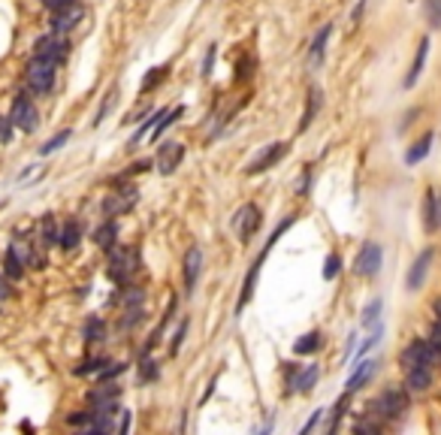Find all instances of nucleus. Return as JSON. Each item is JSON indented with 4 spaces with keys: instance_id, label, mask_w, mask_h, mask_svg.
<instances>
[{
    "instance_id": "f257e3e1",
    "label": "nucleus",
    "mask_w": 441,
    "mask_h": 435,
    "mask_svg": "<svg viewBox=\"0 0 441 435\" xmlns=\"http://www.w3.org/2000/svg\"><path fill=\"white\" fill-rule=\"evenodd\" d=\"M294 224H296V215H287V218H285V221H281V224H278V227H276V233H272V236H269V242H266V245H263V251H260V254H257V257H254L251 269H248V275H245V284H242V294H239V303H236V314H239V312H242V308H245L248 303H251V296H254V287H257V278H260V269H263L266 257H269V251H272V248H276V242L281 239V233H287L290 227H294Z\"/></svg>"
},
{
    "instance_id": "f03ea898",
    "label": "nucleus",
    "mask_w": 441,
    "mask_h": 435,
    "mask_svg": "<svg viewBox=\"0 0 441 435\" xmlns=\"http://www.w3.org/2000/svg\"><path fill=\"white\" fill-rule=\"evenodd\" d=\"M139 266H143V257H139L136 245H118L109 254V275L118 284H127L139 272Z\"/></svg>"
},
{
    "instance_id": "7ed1b4c3",
    "label": "nucleus",
    "mask_w": 441,
    "mask_h": 435,
    "mask_svg": "<svg viewBox=\"0 0 441 435\" xmlns=\"http://www.w3.org/2000/svg\"><path fill=\"white\" fill-rule=\"evenodd\" d=\"M55 70H57V64L33 57L28 64V70H24V82H28V88L33 94H48L55 88Z\"/></svg>"
},
{
    "instance_id": "20e7f679",
    "label": "nucleus",
    "mask_w": 441,
    "mask_h": 435,
    "mask_svg": "<svg viewBox=\"0 0 441 435\" xmlns=\"http://www.w3.org/2000/svg\"><path fill=\"white\" fill-rule=\"evenodd\" d=\"M66 55H70V39L64 33H46L33 43V57H43V61L52 64H64Z\"/></svg>"
},
{
    "instance_id": "39448f33",
    "label": "nucleus",
    "mask_w": 441,
    "mask_h": 435,
    "mask_svg": "<svg viewBox=\"0 0 441 435\" xmlns=\"http://www.w3.org/2000/svg\"><path fill=\"white\" fill-rule=\"evenodd\" d=\"M10 121H12V127H19L21 133H33L39 127V112H37V106H33V100L28 94H19L12 100Z\"/></svg>"
},
{
    "instance_id": "423d86ee",
    "label": "nucleus",
    "mask_w": 441,
    "mask_h": 435,
    "mask_svg": "<svg viewBox=\"0 0 441 435\" xmlns=\"http://www.w3.org/2000/svg\"><path fill=\"white\" fill-rule=\"evenodd\" d=\"M438 357H441V354L429 345V339H414L411 345L405 348L402 354H399V363H402L405 372L414 369V366H429V369H432V363H435Z\"/></svg>"
},
{
    "instance_id": "0eeeda50",
    "label": "nucleus",
    "mask_w": 441,
    "mask_h": 435,
    "mask_svg": "<svg viewBox=\"0 0 441 435\" xmlns=\"http://www.w3.org/2000/svg\"><path fill=\"white\" fill-rule=\"evenodd\" d=\"M405 405H408V393L399 390V387H387L381 396L372 402L378 417H384V420H396L399 414L405 411Z\"/></svg>"
},
{
    "instance_id": "6e6552de",
    "label": "nucleus",
    "mask_w": 441,
    "mask_h": 435,
    "mask_svg": "<svg viewBox=\"0 0 441 435\" xmlns=\"http://www.w3.org/2000/svg\"><path fill=\"white\" fill-rule=\"evenodd\" d=\"M139 199V190L133 185H124L118 190H112V194H106L103 199V215L106 218H118V215H127L133 206H136Z\"/></svg>"
},
{
    "instance_id": "1a4fd4ad",
    "label": "nucleus",
    "mask_w": 441,
    "mask_h": 435,
    "mask_svg": "<svg viewBox=\"0 0 441 435\" xmlns=\"http://www.w3.org/2000/svg\"><path fill=\"white\" fill-rule=\"evenodd\" d=\"M287 152H290V142H272V145H266L263 152L245 166V175H260L266 170H272L276 163H281V157Z\"/></svg>"
},
{
    "instance_id": "9d476101",
    "label": "nucleus",
    "mask_w": 441,
    "mask_h": 435,
    "mask_svg": "<svg viewBox=\"0 0 441 435\" xmlns=\"http://www.w3.org/2000/svg\"><path fill=\"white\" fill-rule=\"evenodd\" d=\"M381 260H384V251H381L378 242H366V245L357 251L354 272H357V275H363V278H372V275H378Z\"/></svg>"
},
{
    "instance_id": "9b49d317",
    "label": "nucleus",
    "mask_w": 441,
    "mask_h": 435,
    "mask_svg": "<svg viewBox=\"0 0 441 435\" xmlns=\"http://www.w3.org/2000/svg\"><path fill=\"white\" fill-rule=\"evenodd\" d=\"M260 224H263V215H260V208H257L254 203H245L236 215H233V227H236V233H239V239H242V242L251 239L254 233L260 230Z\"/></svg>"
},
{
    "instance_id": "f8f14e48",
    "label": "nucleus",
    "mask_w": 441,
    "mask_h": 435,
    "mask_svg": "<svg viewBox=\"0 0 441 435\" xmlns=\"http://www.w3.org/2000/svg\"><path fill=\"white\" fill-rule=\"evenodd\" d=\"M181 157H185V145H181V142H161L154 163H157V170H161L163 175H172L179 170Z\"/></svg>"
},
{
    "instance_id": "ddd939ff",
    "label": "nucleus",
    "mask_w": 441,
    "mask_h": 435,
    "mask_svg": "<svg viewBox=\"0 0 441 435\" xmlns=\"http://www.w3.org/2000/svg\"><path fill=\"white\" fill-rule=\"evenodd\" d=\"M121 399V387H115V384H97L94 390H88V405L91 408H103V411H115V405H118Z\"/></svg>"
},
{
    "instance_id": "4468645a",
    "label": "nucleus",
    "mask_w": 441,
    "mask_h": 435,
    "mask_svg": "<svg viewBox=\"0 0 441 435\" xmlns=\"http://www.w3.org/2000/svg\"><path fill=\"white\" fill-rule=\"evenodd\" d=\"M432 257H435V251H432V248H423L420 254L414 257L411 269H408V275H405V287H408V290H420V284L426 281V272L432 266Z\"/></svg>"
},
{
    "instance_id": "2eb2a0df",
    "label": "nucleus",
    "mask_w": 441,
    "mask_h": 435,
    "mask_svg": "<svg viewBox=\"0 0 441 435\" xmlns=\"http://www.w3.org/2000/svg\"><path fill=\"white\" fill-rule=\"evenodd\" d=\"M82 15H85V10H82L79 3H70V6H64V10L52 12V33H64L66 37V33L82 21Z\"/></svg>"
},
{
    "instance_id": "dca6fc26",
    "label": "nucleus",
    "mask_w": 441,
    "mask_h": 435,
    "mask_svg": "<svg viewBox=\"0 0 441 435\" xmlns=\"http://www.w3.org/2000/svg\"><path fill=\"white\" fill-rule=\"evenodd\" d=\"M10 251L24 266H33V269H46V257L39 254L37 248H33V242L30 239H12L10 242Z\"/></svg>"
},
{
    "instance_id": "f3484780",
    "label": "nucleus",
    "mask_w": 441,
    "mask_h": 435,
    "mask_svg": "<svg viewBox=\"0 0 441 435\" xmlns=\"http://www.w3.org/2000/svg\"><path fill=\"white\" fill-rule=\"evenodd\" d=\"M199 272H203V251L194 245V248H188V254H185V294H194L197 290Z\"/></svg>"
},
{
    "instance_id": "a211bd4d",
    "label": "nucleus",
    "mask_w": 441,
    "mask_h": 435,
    "mask_svg": "<svg viewBox=\"0 0 441 435\" xmlns=\"http://www.w3.org/2000/svg\"><path fill=\"white\" fill-rule=\"evenodd\" d=\"M94 242H97V248H100V251L112 254V251L118 248V224H115L112 218H106V221L94 230Z\"/></svg>"
},
{
    "instance_id": "6ab92c4d",
    "label": "nucleus",
    "mask_w": 441,
    "mask_h": 435,
    "mask_svg": "<svg viewBox=\"0 0 441 435\" xmlns=\"http://www.w3.org/2000/svg\"><path fill=\"white\" fill-rule=\"evenodd\" d=\"M375 369H378V359H363V363H357V369L351 372V378H348V384H345V393L351 396V393H357L363 387L366 381L375 375Z\"/></svg>"
},
{
    "instance_id": "aec40b11",
    "label": "nucleus",
    "mask_w": 441,
    "mask_h": 435,
    "mask_svg": "<svg viewBox=\"0 0 441 435\" xmlns=\"http://www.w3.org/2000/svg\"><path fill=\"white\" fill-rule=\"evenodd\" d=\"M426 55H429V37H423L420 46H417V52H414V61H411V66H408V76H405V82H402L405 88H414V85H417L423 66H426Z\"/></svg>"
},
{
    "instance_id": "412c9836",
    "label": "nucleus",
    "mask_w": 441,
    "mask_h": 435,
    "mask_svg": "<svg viewBox=\"0 0 441 435\" xmlns=\"http://www.w3.org/2000/svg\"><path fill=\"white\" fill-rule=\"evenodd\" d=\"M321 348H323V332L321 330H312V332H305V336H299L294 341V354L296 357H312V354H318Z\"/></svg>"
},
{
    "instance_id": "4be33fe9",
    "label": "nucleus",
    "mask_w": 441,
    "mask_h": 435,
    "mask_svg": "<svg viewBox=\"0 0 441 435\" xmlns=\"http://www.w3.org/2000/svg\"><path fill=\"white\" fill-rule=\"evenodd\" d=\"M332 33V24H323V28L314 33L312 46H309V66H321L323 64V52H327V39Z\"/></svg>"
},
{
    "instance_id": "5701e85b",
    "label": "nucleus",
    "mask_w": 441,
    "mask_h": 435,
    "mask_svg": "<svg viewBox=\"0 0 441 435\" xmlns=\"http://www.w3.org/2000/svg\"><path fill=\"white\" fill-rule=\"evenodd\" d=\"M61 242V227H57L55 215H43L39 218V248H52Z\"/></svg>"
},
{
    "instance_id": "b1692460",
    "label": "nucleus",
    "mask_w": 441,
    "mask_h": 435,
    "mask_svg": "<svg viewBox=\"0 0 441 435\" xmlns=\"http://www.w3.org/2000/svg\"><path fill=\"white\" fill-rule=\"evenodd\" d=\"M318 375H321L318 363H312V366H305V369H299L287 393H312V387L318 384Z\"/></svg>"
},
{
    "instance_id": "393cba45",
    "label": "nucleus",
    "mask_w": 441,
    "mask_h": 435,
    "mask_svg": "<svg viewBox=\"0 0 441 435\" xmlns=\"http://www.w3.org/2000/svg\"><path fill=\"white\" fill-rule=\"evenodd\" d=\"M432 384V369L429 366H414V369L405 372V387L411 393H423Z\"/></svg>"
},
{
    "instance_id": "a878e982",
    "label": "nucleus",
    "mask_w": 441,
    "mask_h": 435,
    "mask_svg": "<svg viewBox=\"0 0 441 435\" xmlns=\"http://www.w3.org/2000/svg\"><path fill=\"white\" fill-rule=\"evenodd\" d=\"M79 242H82V221L79 218H70V221L61 227V242H57V245H61L64 251H76Z\"/></svg>"
},
{
    "instance_id": "bb28decb",
    "label": "nucleus",
    "mask_w": 441,
    "mask_h": 435,
    "mask_svg": "<svg viewBox=\"0 0 441 435\" xmlns=\"http://www.w3.org/2000/svg\"><path fill=\"white\" fill-rule=\"evenodd\" d=\"M118 305L124 312H130V308H143L145 305V290L136 287V284H124V290L118 294Z\"/></svg>"
},
{
    "instance_id": "cd10ccee",
    "label": "nucleus",
    "mask_w": 441,
    "mask_h": 435,
    "mask_svg": "<svg viewBox=\"0 0 441 435\" xmlns=\"http://www.w3.org/2000/svg\"><path fill=\"white\" fill-rule=\"evenodd\" d=\"M432 142H435V133H426L423 139H417V142H414V145L408 148V152H405V163H408V166H417L423 157L432 152Z\"/></svg>"
},
{
    "instance_id": "c85d7f7f",
    "label": "nucleus",
    "mask_w": 441,
    "mask_h": 435,
    "mask_svg": "<svg viewBox=\"0 0 441 435\" xmlns=\"http://www.w3.org/2000/svg\"><path fill=\"white\" fill-rule=\"evenodd\" d=\"M82 339H85L88 345H100V341H106V321H103V317H88L85 326H82Z\"/></svg>"
},
{
    "instance_id": "c756f323",
    "label": "nucleus",
    "mask_w": 441,
    "mask_h": 435,
    "mask_svg": "<svg viewBox=\"0 0 441 435\" xmlns=\"http://www.w3.org/2000/svg\"><path fill=\"white\" fill-rule=\"evenodd\" d=\"M423 224H426V233L438 230V194L435 190H426V199H423Z\"/></svg>"
},
{
    "instance_id": "7c9ffc66",
    "label": "nucleus",
    "mask_w": 441,
    "mask_h": 435,
    "mask_svg": "<svg viewBox=\"0 0 441 435\" xmlns=\"http://www.w3.org/2000/svg\"><path fill=\"white\" fill-rule=\"evenodd\" d=\"M321 103H323L321 88H312V91H309V103H305V112H303V121H299V130H309V124L314 121V115H318Z\"/></svg>"
},
{
    "instance_id": "2f4dec72",
    "label": "nucleus",
    "mask_w": 441,
    "mask_h": 435,
    "mask_svg": "<svg viewBox=\"0 0 441 435\" xmlns=\"http://www.w3.org/2000/svg\"><path fill=\"white\" fill-rule=\"evenodd\" d=\"M163 112H166V109H161V112H154V115H148V118H145V121L136 127V133H133V136H130L127 148H136L139 142H143V136H148V133H152V130L157 127V121H161V115H163Z\"/></svg>"
},
{
    "instance_id": "473e14b6",
    "label": "nucleus",
    "mask_w": 441,
    "mask_h": 435,
    "mask_svg": "<svg viewBox=\"0 0 441 435\" xmlns=\"http://www.w3.org/2000/svg\"><path fill=\"white\" fill-rule=\"evenodd\" d=\"M3 275H6V278H10L12 284L24 278V263H21L19 257L12 254L10 248H6V257H3Z\"/></svg>"
},
{
    "instance_id": "72a5a7b5",
    "label": "nucleus",
    "mask_w": 441,
    "mask_h": 435,
    "mask_svg": "<svg viewBox=\"0 0 441 435\" xmlns=\"http://www.w3.org/2000/svg\"><path fill=\"white\" fill-rule=\"evenodd\" d=\"M161 378V363L157 359H152V357H143L139 359V381L143 384H152V381H157Z\"/></svg>"
},
{
    "instance_id": "f704fd0d",
    "label": "nucleus",
    "mask_w": 441,
    "mask_h": 435,
    "mask_svg": "<svg viewBox=\"0 0 441 435\" xmlns=\"http://www.w3.org/2000/svg\"><path fill=\"white\" fill-rule=\"evenodd\" d=\"M166 76H170V66H154V70H148V76L143 79V85H139V91L143 94H148V91H154L161 82H166Z\"/></svg>"
},
{
    "instance_id": "c9c22d12",
    "label": "nucleus",
    "mask_w": 441,
    "mask_h": 435,
    "mask_svg": "<svg viewBox=\"0 0 441 435\" xmlns=\"http://www.w3.org/2000/svg\"><path fill=\"white\" fill-rule=\"evenodd\" d=\"M112 359H106V357H88L82 366H76V375H100Z\"/></svg>"
},
{
    "instance_id": "e433bc0d",
    "label": "nucleus",
    "mask_w": 441,
    "mask_h": 435,
    "mask_svg": "<svg viewBox=\"0 0 441 435\" xmlns=\"http://www.w3.org/2000/svg\"><path fill=\"white\" fill-rule=\"evenodd\" d=\"M423 15L432 30H441V0H423Z\"/></svg>"
},
{
    "instance_id": "4c0bfd02",
    "label": "nucleus",
    "mask_w": 441,
    "mask_h": 435,
    "mask_svg": "<svg viewBox=\"0 0 441 435\" xmlns=\"http://www.w3.org/2000/svg\"><path fill=\"white\" fill-rule=\"evenodd\" d=\"M181 112H185V109H181V106L170 109V112H163V115H161V121H157V127L152 130V139H161V133H163L166 127H170V124H176V121L181 118Z\"/></svg>"
},
{
    "instance_id": "58836bf2",
    "label": "nucleus",
    "mask_w": 441,
    "mask_h": 435,
    "mask_svg": "<svg viewBox=\"0 0 441 435\" xmlns=\"http://www.w3.org/2000/svg\"><path fill=\"white\" fill-rule=\"evenodd\" d=\"M70 136H73V130H61V133H55V136L52 139H48V142H43V145H39V154H55L57 152V148H61L64 145V142H70Z\"/></svg>"
},
{
    "instance_id": "ea45409f",
    "label": "nucleus",
    "mask_w": 441,
    "mask_h": 435,
    "mask_svg": "<svg viewBox=\"0 0 441 435\" xmlns=\"http://www.w3.org/2000/svg\"><path fill=\"white\" fill-rule=\"evenodd\" d=\"M188 330H190V317H185L179 326H176V332H172V345H170V354L176 357L179 350H181V345H185V336H188Z\"/></svg>"
},
{
    "instance_id": "a19ab883",
    "label": "nucleus",
    "mask_w": 441,
    "mask_h": 435,
    "mask_svg": "<svg viewBox=\"0 0 441 435\" xmlns=\"http://www.w3.org/2000/svg\"><path fill=\"white\" fill-rule=\"evenodd\" d=\"M124 372H127V363H109L103 372L97 375V384H109L112 378H121Z\"/></svg>"
},
{
    "instance_id": "79ce46f5",
    "label": "nucleus",
    "mask_w": 441,
    "mask_h": 435,
    "mask_svg": "<svg viewBox=\"0 0 441 435\" xmlns=\"http://www.w3.org/2000/svg\"><path fill=\"white\" fill-rule=\"evenodd\" d=\"M339 272H342V257H339V254H327V260H323V278L332 281Z\"/></svg>"
},
{
    "instance_id": "37998d69",
    "label": "nucleus",
    "mask_w": 441,
    "mask_h": 435,
    "mask_svg": "<svg viewBox=\"0 0 441 435\" xmlns=\"http://www.w3.org/2000/svg\"><path fill=\"white\" fill-rule=\"evenodd\" d=\"M378 314H381V299H372L369 305L363 308V326H378Z\"/></svg>"
},
{
    "instance_id": "c03bdc74",
    "label": "nucleus",
    "mask_w": 441,
    "mask_h": 435,
    "mask_svg": "<svg viewBox=\"0 0 441 435\" xmlns=\"http://www.w3.org/2000/svg\"><path fill=\"white\" fill-rule=\"evenodd\" d=\"M143 314H145V308H130V312H124V317H121V330H130L133 323H139V321H143Z\"/></svg>"
},
{
    "instance_id": "a18cd8bd",
    "label": "nucleus",
    "mask_w": 441,
    "mask_h": 435,
    "mask_svg": "<svg viewBox=\"0 0 441 435\" xmlns=\"http://www.w3.org/2000/svg\"><path fill=\"white\" fill-rule=\"evenodd\" d=\"M15 290H12V281L6 278L3 272H0V303H6V299H12Z\"/></svg>"
},
{
    "instance_id": "49530a36",
    "label": "nucleus",
    "mask_w": 441,
    "mask_h": 435,
    "mask_svg": "<svg viewBox=\"0 0 441 435\" xmlns=\"http://www.w3.org/2000/svg\"><path fill=\"white\" fill-rule=\"evenodd\" d=\"M10 139H12V121L0 115V145H6Z\"/></svg>"
},
{
    "instance_id": "de8ad7c7",
    "label": "nucleus",
    "mask_w": 441,
    "mask_h": 435,
    "mask_svg": "<svg viewBox=\"0 0 441 435\" xmlns=\"http://www.w3.org/2000/svg\"><path fill=\"white\" fill-rule=\"evenodd\" d=\"M112 97H115V88H112V91H109V94H106V97H103V106H100V112H97V118H94V127H97V124H100V121H103V118H106V112H109V106H112Z\"/></svg>"
},
{
    "instance_id": "09e8293b",
    "label": "nucleus",
    "mask_w": 441,
    "mask_h": 435,
    "mask_svg": "<svg viewBox=\"0 0 441 435\" xmlns=\"http://www.w3.org/2000/svg\"><path fill=\"white\" fill-rule=\"evenodd\" d=\"M215 55H218V46H209V52H206V61H203V76H212Z\"/></svg>"
},
{
    "instance_id": "8fccbe9b",
    "label": "nucleus",
    "mask_w": 441,
    "mask_h": 435,
    "mask_svg": "<svg viewBox=\"0 0 441 435\" xmlns=\"http://www.w3.org/2000/svg\"><path fill=\"white\" fill-rule=\"evenodd\" d=\"M321 417H323V411H314L309 420H305V426H303V432H299V435H312V432H314V426L321 423Z\"/></svg>"
},
{
    "instance_id": "3c124183",
    "label": "nucleus",
    "mask_w": 441,
    "mask_h": 435,
    "mask_svg": "<svg viewBox=\"0 0 441 435\" xmlns=\"http://www.w3.org/2000/svg\"><path fill=\"white\" fill-rule=\"evenodd\" d=\"M43 3H46V10H52V12H57V10H64V6L76 3V0H43Z\"/></svg>"
},
{
    "instance_id": "603ef678",
    "label": "nucleus",
    "mask_w": 441,
    "mask_h": 435,
    "mask_svg": "<svg viewBox=\"0 0 441 435\" xmlns=\"http://www.w3.org/2000/svg\"><path fill=\"white\" fill-rule=\"evenodd\" d=\"M148 166H152V161H139V163H133V166H130V170L124 172V175H139V172H145Z\"/></svg>"
},
{
    "instance_id": "864d4df0",
    "label": "nucleus",
    "mask_w": 441,
    "mask_h": 435,
    "mask_svg": "<svg viewBox=\"0 0 441 435\" xmlns=\"http://www.w3.org/2000/svg\"><path fill=\"white\" fill-rule=\"evenodd\" d=\"M130 411H121V429H118V435H130Z\"/></svg>"
},
{
    "instance_id": "5fc2aeb1",
    "label": "nucleus",
    "mask_w": 441,
    "mask_h": 435,
    "mask_svg": "<svg viewBox=\"0 0 441 435\" xmlns=\"http://www.w3.org/2000/svg\"><path fill=\"white\" fill-rule=\"evenodd\" d=\"M432 308H435V321L441 323V299H435V303H432Z\"/></svg>"
},
{
    "instance_id": "6e6d98bb",
    "label": "nucleus",
    "mask_w": 441,
    "mask_h": 435,
    "mask_svg": "<svg viewBox=\"0 0 441 435\" xmlns=\"http://www.w3.org/2000/svg\"><path fill=\"white\" fill-rule=\"evenodd\" d=\"M438 227H441V197H438Z\"/></svg>"
}]
</instances>
